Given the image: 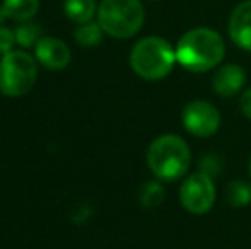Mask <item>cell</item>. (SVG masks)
Masks as SVG:
<instances>
[{"mask_svg":"<svg viewBox=\"0 0 251 249\" xmlns=\"http://www.w3.org/2000/svg\"><path fill=\"white\" fill-rule=\"evenodd\" d=\"M224 55V40L212 27L199 26L188 29L176 45V60L192 73H203L219 67Z\"/></svg>","mask_w":251,"mask_h":249,"instance_id":"cell-1","label":"cell"},{"mask_svg":"<svg viewBox=\"0 0 251 249\" xmlns=\"http://www.w3.org/2000/svg\"><path fill=\"white\" fill-rule=\"evenodd\" d=\"M192 164L190 147L178 135H161L147 149V166L161 181H176L185 176Z\"/></svg>","mask_w":251,"mask_h":249,"instance_id":"cell-2","label":"cell"},{"mask_svg":"<svg viewBox=\"0 0 251 249\" xmlns=\"http://www.w3.org/2000/svg\"><path fill=\"white\" fill-rule=\"evenodd\" d=\"M176 48L166 38L146 36L133 45L130 51V67L146 80H161L175 68Z\"/></svg>","mask_w":251,"mask_h":249,"instance_id":"cell-3","label":"cell"},{"mask_svg":"<svg viewBox=\"0 0 251 249\" xmlns=\"http://www.w3.org/2000/svg\"><path fill=\"white\" fill-rule=\"evenodd\" d=\"M96 16L108 36L128 40L142 29L146 9L140 0H102Z\"/></svg>","mask_w":251,"mask_h":249,"instance_id":"cell-4","label":"cell"},{"mask_svg":"<svg viewBox=\"0 0 251 249\" xmlns=\"http://www.w3.org/2000/svg\"><path fill=\"white\" fill-rule=\"evenodd\" d=\"M38 80V60L23 50H12L0 58V92L7 97H21Z\"/></svg>","mask_w":251,"mask_h":249,"instance_id":"cell-5","label":"cell"},{"mask_svg":"<svg viewBox=\"0 0 251 249\" xmlns=\"http://www.w3.org/2000/svg\"><path fill=\"white\" fill-rule=\"evenodd\" d=\"M179 202L192 215H203L210 212L215 203V184L208 174L193 173L181 183Z\"/></svg>","mask_w":251,"mask_h":249,"instance_id":"cell-6","label":"cell"},{"mask_svg":"<svg viewBox=\"0 0 251 249\" xmlns=\"http://www.w3.org/2000/svg\"><path fill=\"white\" fill-rule=\"evenodd\" d=\"M183 126L195 136H212L221 126V113L212 103L203 99L190 101L181 114Z\"/></svg>","mask_w":251,"mask_h":249,"instance_id":"cell-7","label":"cell"},{"mask_svg":"<svg viewBox=\"0 0 251 249\" xmlns=\"http://www.w3.org/2000/svg\"><path fill=\"white\" fill-rule=\"evenodd\" d=\"M34 57L38 63L48 70H63L72 60L70 48L58 38L43 36L34 46Z\"/></svg>","mask_w":251,"mask_h":249,"instance_id":"cell-8","label":"cell"},{"mask_svg":"<svg viewBox=\"0 0 251 249\" xmlns=\"http://www.w3.org/2000/svg\"><path fill=\"white\" fill-rule=\"evenodd\" d=\"M227 31L236 46L251 53V0H243L232 9Z\"/></svg>","mask_w":251,"mask_h":249,"instance_id":"cell-9","label":"cell"},{"mask_svg":"<svg viewBox=\"0 0 251 249\" xmlns=\"http://www.w3.org/2000/svg\"><path fill=\"white\" fill-rule=\"evenodd\" d=\"M246 72L241 65L226 63L215 70L212 77V89L221 97H232L245 87Z\"/></svg>","mask_w":251,"mask_h":249,"instance_id":"cell-10","label":"cell"},{"mask_svg":"<svg viewBox=\"0 0 251 249\" xmlns=\"http://www.w3.org/2000/svg\"><path fill=\"white\" fill-rule=\"evenodd\" d=\"M63 12L75 24L89 23L98 14L96 0H63Z\"/></svg>","mask_w":251,"mask_h":249,"instance_id":"cell-11","label":"cell"},{"mask_svg":"<svg viewBox=\"0 0 251 249\" xmlns=\"http://www.w3.org/2000/svg\"><path fill=\"white\" fill-rule=\"evenodd\" d=\"M2 5L9 19L16 21V23H26L38 14L40 0H3Z\"/></svg>","mask_w":251,"mask_h":249,"instance_id":"cell-12","label":"cell"},{"mask_svg":"<svg viewBox=\"0 0 251 249\" xmlns=\"http://www.w3.org/2000/svg\"><path fill=\"white\" fill-rule=\"evenodd\" d=\"M164 186L161 180L157 181H146L139 189V202L144 208L154 210L164 202Z\"/></svg>","mask_w":251,"mask_h":249,"instance_id":"cell-13","label":"cell"},{"mask_svg":"<svg viewBox=\"0 0 251 249\" xmlns=\"http://www.w3.org/2000/svg\"><path fill=\"white\" fill-rule=\"evenodd\" d=\"M226 198L229 205L234 208H241L251 203V183L245 180L231 181L226 188Z\"/></svg>","mask_w":251,"mask_h":249,"instance_id":"cell-14","label":"cell"},{"mask_svg":"<svg viewBox=\"0 0 251 249\" xmlns=\"http://www.w3.org/2000/svg\"><path fill=\"white\" fill-rule=\"evenodd\" d=\"M102 34H104V31H102V27L100 26V23H93V21L79 24L77 29L74 31L75 41L86 48L98 46L102 40Z\"/></svg>","mask_w":251,"mask_h":249,"instance_id":"cell-15","label":"cell"},{"mask_svg":"<svg viewBox=\"0 0 251 249\" xmlns=\"http://www.w3.org/2000/svg\"><path fill=\"white\" fill-rule=\"evenodd\" d=\"M16 33V43L23 48H33L36 46V43L41 40V26L40 24H34L31 21L26 23H21V26H17Z\"/></svg>","mask_w":251,"mask_h":249,"instance_id":"cell-16","label":"cell"},{"mask_svg":"<svg viewBox=\"0 0 251 249\" xmlns=\"http://www.w3.org/2000/svg\"><path fill=\"white\" fill-rule=\"evenodd\" d=\"M16 45V33L5 26H0V55H5L12 51Z\"/></svg>","mask_w":251,"mask_h":249,"instance_id":"cell-17","label":"cell"},{"mask_svg":"<svg viewBox=\"0 0 251 249\" xmlns=\"http://www.w3.org/2000/svg\"><path fill=\"white\" fill-rule=\"evenodd\" d=\"M200 171L208 174L210 178H214L215 174H219V171H221V160L215 156H205L203 159L200 160Z\"/></svg>","mask_w":251,"mask_h":249,"instance_id":"cell-18","label":"cell"},{"mask_svg":"<svg viewBox=\"0 0 251 249\" xmlns=\"http://www.w3.org/2000/svg\"><path fill=\"white\" fill-rule=\"evenodd\" d=\"M239 108H241L243 114L251 120V87L243 92L241 99H239Z\"/></svg>","mask_w":251,"mask_h":249,"instance_id":"cell-19","label":"cell"},{"mask_svg":"<svg viewBox=\"0 0 251 249\" xmlns=\"http://www.w3.org/2000/svg\"><path fill=\"white\" fill-rule=\"evenodd\" d=\"M9 19V16H7L5 9H3V5H0V26H3V23Z\"/></svg>","mask_w":251,"mask_h":249,"instance_id":"cell-20","label":"cell"},{"mask_svg":"<svg viewBox=\"0 0 251 249\" xmlns=\"http://www.w3.org/2000/svg\"><path fill=\"white\" fill-rule=\"evenodd\" d=\"M250 174H251V157H250Z\"/></svg>","mask_w":251,"mask_h":249,"instance_id":"cell-21","label":"cell"},{"mask_svg":"<svg viewBox=\"0 0 251 249\" xmlns=\"http://www.w3.org/2000/svg\"><path fill=\"white\" fill-rule=\"evenodd\" d=\"M151 2H159V0H151Z\"/></svg>","mask_w":251,"mask_h":249,"instance_id":"cell-22","label":"cell"}]
</instances>
